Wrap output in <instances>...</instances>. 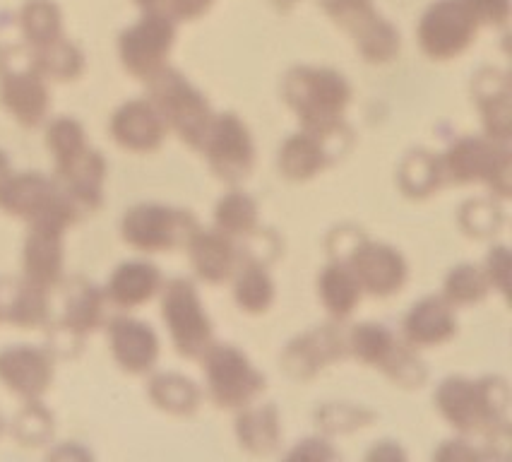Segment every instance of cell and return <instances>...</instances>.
Listing matches in <instances>:
<instances>
[{
    "mask_svg": "<svg viewBox=\"0 0 512 462\" xmlns=\"http://www.w3.org/2000/svg\"><path fill=\"white\" fill-rule=\"evenodd\" d=\"M150 80L154 109L181 133L183 140L200 145L207 138V104H202L200 94L190 90L181 75L166 70H159Z\"/></svg>",
    "mask_w": 512,
    "mask_h": 462,
    "instance_id": "6da1fadb",
    "label": "cell"
},
{
    "mask_svg": "<svg viewBox=\"0 0 512 462\" xmlns=\"http://www.w3.org/2000/svg\"><path fill=\"white\" fill-rule=\"evenodd\" d=\"M193 219L162 205H138L123 219V239L147 253L174 248L188 239Z\"/></svg>",
    "mask_w": 512,
    "mask_h": 462,
    "instance_id": "7a4b0ae2",
    "label": "cell"
},
{
    "mask_svg": "<svg viewBox=\"0 0 512 462\" xmlns=\"http://www.w3.org/2000/svg\"><path fill=\"white\" fill-rule=\"evenodd\" d=\"M171 41H174V27L164 15L152 13L142 17L138 25L121 34L123 65L135 77H154L162 70Z\"/></svg>",
    "mask_w": 512,
    "mask_h": 462,
    "instance_id": "3957f363",
    "label": "cell"
},
{
    "mask_svg": "<svg viewBox=\"0 0 512 462\" xmlns=\"http://www.w3.org/2000/svg\"><path fill=\"white\" fill-rule=\"evenodd\" d=\"M164 321L169 325L178 352L186 357H198L210 340V323L202 316L193 284L176 280L166 287Z\"/></svg>",
    "mask_w": 512,
    "mask_h": 462,
    "instance_id": "277c9868",
    "label": "cell"
},
{
    "mask_svg": "<svg viewBox=\"0 0 512 462\" xmlns=\"http://www.w3.org/2000/svg\"><path fill=\"white\" fill-rule=\"evenodd\" d=\"M51 378L53 364L44 349L22 345L0 352V381L20 398H39L49 390Z\"/></svg>",
    "mask_w": 512,
    "mask_h": 462,
    "instance_id": "5b68a950",
    "label": "cell"
},
{
    "mask_svg": "<svg viewBox=\"0 0 512 462\" xmlns=\"http://www.w3.org/2000/svg\"><path fill=\"white\" fill-rule=\"evenodd\" d=\"M0 104L10 111L22 126H39L49 111V90L37 68L13 70L0 77Z\"/></svg>",
    "mask_w": 512,
    "mask_h": 462,
    "instance_id": "8992f818",
    "label": "cell"
},
{
    "mask_svg": "<svg viewBox=\"0 0 512 462\" xmlns=\"http://www.w3.org/2000/svg\"><path fill=\"white\" fill-rule=\"evenodd\" d=\"M472 15L462 5L443 3L426 15L421 25V44L436 58H448L460 53L472 39Z\"/></svg>",
    "mask_w": 512,
    "mask_h": 462,
    "instance_id": "52a82bcc",
    "label": "cell"
},
{
    "mask_svg": "<svg viewBox=\"0 0 512 462\" xmlns=\"http://www.w3.org/2000/svg\"><path fill=\"white\" fill-rule=\"evenodd\" d=\"M111 138L125 150L150 152L164 140V118L150 102H128L113 116Z\"/></svg>",
    "mask_w": 512,
    "mask_h": 462,
    "instance_id": "ba28073f",
    "label": "cell"
},
{
    "mask_svg": "<svg viewBox=\"0 0 512 462\" xmlns=\"http://www.w3.org/2000/svg\"><path fill=\"white\" fill-rule=\"evenodd\" d=\"M111 352L118 364L130 373L150 371L157 361L159 342L150 325L133 318H116L109 325Z\"/></svg>",
    "mask_w": 512,
    "mask_h": 462,
    "instance_id": "9c48e42d",
    "label": "cell"
},
{
    "mask_svg": "<svg viewBox=\"0 0 512 462\" xmlns=\"http://www.w3.org/2000/svg\"><path fill=\"white\" fill-rule=\"evenodd\" d=\"M61 224L53 222H34L32 234H29L25 246V270L27 280L39 287L49 289L61 280L63 268V248H61Z\"/></svg>",
    "mask_w": 512,
    "mask_h": 462,
    "instance_id": "30bf717a",
    "label": "cell"
},
{
    "mask_svg": "<svg viewBox=\"0 0 512 462\" xmlns=\"http://www.w3.org/2000/svg\"><path fill=\"white\" fill-rule=\"evenodd\" d=\"M159 282H162V277H159V270L154 265L138 263V260L135 263H123L111 275L106 296L118 308H135L157 294Z\"/></svg>",
    "mask_w": 512,
    "mask_h": 462,
    "instance_id": "8fae6325",
    "label": "cell"
},
{
    "mask_svg": "<svg viewBox=\"0 0 512 462\" xmlns=\"http://www.w3.org/2000/svg\"><path fill=\"white\" fill-rule=\"evenodd\" d=\"M101 321V294L92 284L80 282L70 292L68 304H65L63 325L73 335H82L94 330Z\"/></svg>",
    "mask_w": 512,
    "mask_h": 462,
    "instance_id": "7c38bea8",
    "label": "cell"
},
{
    "mask_svg": "<svg viewBox=\"0 0 512 462\" xmlns=\"http://www.w3.org/2000/svg\"><path fill=\"white\" fill-rule=\"evenodd\" d=\"M22 32L34 49L61 39V15L49 0H32L22 10Z\"/></svg>",
    "mask_w": 512,
    "mask_h": 462,
    "instance_id": "4fadbf2b",
    "label": "cell"
},
{
    "mask_svg": "<svg viewBox=\"0 0 512 462\" xmlns=\"http://www.w3.org/2000/svg\"><path fill=\"white\" fill-rule=\"evenodd\" d=\"M34 68L41 77H53V80H73L82 70V53L70 46L68 41H51L49 46H41L39 56L34 58Z\"/></svg>",
    "mask_w": 512,
    "mask_h": 462,
    "instance_id": "5bb4252c",
    "label": "cell"
},
{
    "mask_svg": "<svg viewBox=\"0 0 512 462\" xmlns=\"http://www.w3.org/2000/svg\"><path fill=\"white\" fill-rule=\"evenodd\" d=\"M49 147L56 157V164L70 162V159L77 157L80 152L87 150L85 145V130L77 121H70V118H58V121L51 123L49 128Z\"/></svg>",
    "mask_w": 512,
    "mask_h": 462,
    "instance_id": "9a60e30c",
    "label": "cell"
},
{
    "mask_svg": "<svg viewBox=\"0 0 512 462\" xmlns=\"http://www.w3.org/2000/svg\"><path fill=\"white\" fill-rule=\"evenodd\" d=\"M195 265H198V272L207 280H222L229 272V246L222 244L214 236H202V239L193 248Z\"/></svg>",
    "mask_w": 512,
    "mask_h": 462,
    "instance_id": "2e32d148",
    "label": "cell"
},
{
    "mask_svg": "<svg viewBox=\"0 0 512 462\" xmlns=\"http://www.w3.org/2000/svg\"><path fill=\"white\" fill-rule=\"evenodd\" d=\"M193 383L183 381L178 376H162L152 383V395L154 400L159 402V407H166V410L183 412L193 407Z\"/></svg>",
    "mask_w": 512,
    "mask_h": 462,
    "instance_id": "e0dca14e",
    "label": "cell"
},
{
    "mask_svg": "<svg viewBox=\"0 0 512 462\" xmlns=\"http://www.w3.org/2000/svg\"><path fill=\"white\" fill-rule=\"evenodd\" d=\"M325 282H330V284H337V282H339V287H342V289L349 287V280H347V277H344V275H339L337 280H335V277H332V275H327ZM349 311H351V304H349L347 299H344V292H342V294H339V301H337L335 313H337V316H347Z\"/></svg>",
    "mask_w": 512,
    "mask_h": 462,
    "instance_id": "ac0fdd59",
    "label": "cell"
},
{
    "mask_svg": "<svg viewBox=\"0 0 512 462\" xmlns=\"http://www.w3.org/2000/svg\"><path fill=\"white\" fill-rule=\"evenodd\" d=\"M8 176H10V162H8V157L0 152V183L8 179Z\"/></svg>",
    "mask_w": 512,
    "mask_h": 462,
    "instance_id": "d6986e66",
    "label": "cell"
},
{
    "mask_svg": "<svg viewBox=\"0 0 512 462\" xmlns=\"http://www.w3.org/2000/svg\"><path fill=\"white\" fill-rule=\"evenodd\" d=\"M138 3H140V5H145V8H152V5L157 3V0H138Z\"/></svg>",
    "mask_w": 512,
    "mask_h": 462,
    "instance_id": "ffe728a7",
    "label": "cell"
},
{
    "mask_svg": "<svg viewBox=\"0 0 512 462\" xmlns=\"http://www.w3.org/2000/svg\"><path fill=\"white\" fill-rule=\"evenodd\" d=\"M0 431H3V419H0Z\"/></svg>",
    "mask_w": 512,
    "mask_h": 462,
    "instance_id": "44dd1931",
    "label": "cell"
}]
</instances>
